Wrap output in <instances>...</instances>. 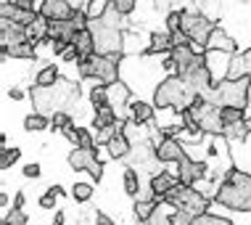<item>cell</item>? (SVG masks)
I'll return each instance as SVG.
<instances>
[{"label":"cell","instance_id":"cell-28","mask_svg":"<svg viewBox=\"0 0 251 225\" xmlns=\"http://www.w3.org/2000/svg\"><path fill=\"white\" fill-rule=\"evenodd\" d=\"M249 61L246 56H233V61H230V69H227V80H243L249 77Z\"/></svg>","mask_w":251,"mask_h":225},{"label":"cell","instance_id":"cell-4","mask_svg":"<svg viewBox=\"0 0 251 225\" xmlns=\"http://www.w3.org/2000/svg\"><path fill=\"white\" fill-rule=\"evenodd\" d=\"M249 87H251V80L243 77V80H225V83L214 85L212 93H209V101L214 106H249Z\"/></svg>","mask_w":251,"mask_h":225},{"label":"cell","instance_id":"cell-16","mask_svg":"<svg viewBox=\"0 0 251 225\" xmlns=\"http://www.w3.org/2000/svg\"><path fill=\"white\" fill-rule=\"evenodd\" d=\"M77 32H82V29H79V24L74 22V16H72V19H66V22H50V40H53V43H56V40H64V43H74Z\"/></svg>","mask_w":251,"mask_h":225},{"label":"cell","instance_id":"cell-13","mask_svg":"<svg viewBox=\"0 0 251 225\" xmlns=\"http://www.w3.org/2000/svg\"><path fill=\"white\" fill-rule=\"evenodd\" d=\"M40 13H43L45 19H50V22H66V19H72L77 11L72 8L69 0H43Z\"/></svg>","mask_w":251,"mask_h":225},{"label":"cell","instance_id":"cell-36","mask_svg":"<svg viewBox=\"0 0 251 225\" xmlns=\"http://www.w3.org/2000/svg\"><path fill=\"white\" fill-rule=\"evenodd\" d=\"M24 127L29 133H37V130H45V127H48V119H45V114H29V117L24 119Z\"/></svg>","mask_w":251,"mask_h":225},{"label":"cell","instance_id":"cell-35","mask_svg":"<svg viewBox=\"0 0 251 225\" xmlns=\"http://www.w3.org/2000/svg\"><path fill=\"white\" fill-rule=\"evenodd\" d=\"M148 51V45H143V37L138 32H127L125 35V53H138V51Z\"/></svg>","mask_w":251,"mask_h":225},{"label":"cell","instance_id":"cell-23","mask_svg":"<svg viewBox=\"0 0 251 225\" xmlns=\"http://www.w3.org/2000/svg\"><path fill=\"white\" fill-rule=\"evenodd\" d=\"M74 48H77L79 58L96 56V40H93V32H90V29L77 32V37H74Z\"/></svg>","mask_w":251,"mask_h":225},{"label":"cell","instance_id":"cell-25","mask_svg":"<svg viewBox=\"0 0 251 225\" xmlns=\"http://www.w3.org/2000/svg\"><path fill=\"white\" fill-rule=\"evenodd\" d=\"M117 112H114L111 106H98L96 109V122H93V127L96 130H103V127H111L114 122H117Z\"/></svg>","mask_w":251,"mask_h":225},{"label":"cell","instance_id":"cell-27","mask_svg":"<svg viewBox=\"0 0 251 225\" xmlns=\"http://www.w3.org/2000/svg\"><path fill=\"white\" fill-rule=\"evenodd\" d=\"M56 83H58V69H56V64L43 66V69L37 72V77H35V85H37V87H53Z\"/></svg>","mask_w":251,"mask_h":225},{"label":"cell","instance_id":"cell-9","mask_svg":"<svg viewBox=\"0 0 251 225\" xmlns=\"http://www.w3.org/2000/svg\"><path fill=\"white\" fill-rule=\"evenodd\" d=\"M206 172H209L206 165H203V162L191 159L188 154L177 162V178H180V183H185V186H196L199 180L206 178Z\"/></svg>","mask_w":251,"mask_h":225},{"label":"cell","instance_id":"cell-53","mask_svg":"<svg viewBox=\"0 0 251 225\" xmlns=\"http://www.w3.org/2000/svg\"><path fill=\"white\" fill-rule=\"evenodd\" d=\"M96 225H114V223H111V217H108V215L96 212Z\"/></svg>","mask_w":251,"mask_h":225},{"label":"cell","instance_id":"cell-6","mask_svg":"<svg viewBox=\"0 0 251 225\" xmlns=\"http://www.w3.org/2000/svg\"><path fill=\"white\" fill-rule=\"evenodd\" d=\"M212 29H214V24L209 22L203 13H199V11H182V32L193 40L196 48L206 51V40H209V35H212Z\"/></svg>","mask_w":251,"mask_h":225},{"label":"cell","instance_id":"cell-5","mask_svg":"<svg viewBox=\"0 0 251 225\" xmlns=\"http://www.w3.org/2000/svg\"><path fill=\"white\" fill-rule=\"evenodd\" d=\"M87 29L93 32L96 40V53L98 56H114V53H125V32L106 27L100 19H90Z\"/></svg>","mask_w":251,"mask_h":225},{"label":"cell","instance_id":"cell-20","mask_svg":"<svg viewBox=\"0 0 251 225\" xmlns=\"http://www.w3.org/2000/svg\"><path fill=\"white\" fill-rule=\"evenodd\" d=\"M26 32H29V43H45V40H50V19H45L43 13H37V19L26 27Z\"/></svg>","mask_w":251,"mask_h":225},{"label":"cell","instance_id":"cell-33","mask_svg":"<svg viewBox=\"0 0 251 225\" xmlns=\"http://www.w3.org/2000/svg\"><path fill=\"white\" fill-rule=\"evenodd\" d=\"M153 5L161 13H182L185 11V0H153Z\"/></svg>","mask_w":251,"mask_h":225},{"label":"cell","instance_id":"cell-50","mask_svg":"<svg viewBox=\"0 0 251 225\" xmlns=\"http://www.w3.org/2000/svg\"><path fill=\"white\" fill-rule=\"evenodd\" d=\"M24 178H40V165H35V162L26 165L24 167Z\"/></svg>","mask_w":251,"mask_h":225},{"label":"cell","instance_id":"cell-21","mask_svg":"<svg viewBox=\"0 0 251 225\" xmlns=\"http://www.w3.org/2000/svg\"><path fill=\"white\" fill-rule=\"evenodd\" d=\"M106 148H108V156H111V159H127V154L132 151V143L127 135H114V138L106 143Z\"/></svg>","mask_w":251,"mask_h":225},{"label":"cell","instance_id":"cell-41","mask_svg":"<svg viewBox=\"0 0 251 225\" xmlns=\"http://www.w3.org/2000/svg\"><path fill=\"white\" fill-rule=\"evenodd\" d=\"M72 196H74V201H87L93 196V188L87 186V183H77V186L72 188Z\"/></svg>","mask_w":251,"mask_h":225},{"label":"cell","instance_id":"cell-37","mask_svg":"<svg viewBox=\"0 0 251 225\" xmlns=\"http://www.w3.org/2000/svg\"><path fill=\"white\" fill-rule=\"evenodd\" d=\"M220 112H222V122H225V125H233V122L246 119L243 117V109H238V106H220Z\"/></svg>","mask_w":251,"mask_h":225},{"label":"cell","instance_id":"cell-48","mask_svg":"<svg viewBox=\"0 0 251 225\" xmlns=\"http://www.w3.org/2000/svg\"><path fill=\"white\" fill-rule=\"evenodd\" d=\"M111 3L117 5L125 16H127V13H132V8H135V0H111Z\"/></svg>","mask_w":251,"mask_h":225},{"label":"cell","instance_id":"cell-55","mask_svg":"<svg viewBox=\"0 0 251 225\" xmlns=\"http://www.w3.org/2000/svg\"><path fill=\"white\" fill-rule=\"evenodd\" d=\"M214 225H233V223H230V220H225V217H220V215H217V217H214Z\"/></svg>","mask_w":251,"mask_h":225},{"label":"cell","instance_id":"cell-26","mask_svg":"<svg viewBox=\"0 0 251 225\" xmlns=\"http://www.w3.org/2000/svg\"><path fill=\"white\" fill-rule=\"evenodd\" d=\"M130 114H132L135 122L148 125V122L153 119V106H148L146 101H135V104H130Z\"/></svg>","mask_w":251,"mask_h":225},{"label":"cell","instance_id":"cell-43","mask_svg":"<svg viewBox=\"0 0 251 225\" xmlns=\"http://www.w3.org/2000/svg\"><path fill=\"white\" fill-rule=\"evenodd\" d=\"M196 217L191 212H185V209H175L172 212V225H193Z\"/></svg>","mask_w":251,"mask_h":225},{"label":"cell","instance_id":"cell-11","mask_svg":"<svg viewBox=\"0 0 251 225\" xmlns=\"http://www.w3.org/2000/svg\"><path fill=\"white\" fill-rule=\"evenodd\" d=\"M235 53H225V51H206V66L212 72L214 85L225 83L227 80V69H230V61H233Z\"/></svg>","mask_w":251,"mask_h":225},{"label":"cell","instance_id":"cell-39","mask_svg":"<svg viewBox=\"0 0 251 225\" xmlns=\"http://www.w3.org/2000/svg\"><path fill=\"white\" fill-rule=\"evenodd\" d=\"M90 101H93V106H108V93H106V85H96L90 90Z\"/></svg>","mask_w":251,"mask_h":225},{"label":"cell","instance_id":"cell-15","mask_svg":"<svg viewBox=\"0 0 251 225\" xmlns=\"http://www.w3.org/2000/svg\"><path fill=\"white\" fill-rule=\"evenodd\" d=\"M169 58L175 61V69H177V74H185L196 64L199 53H196L191 45H177V48H172V51H169Z\"/></svg>","mask_w":251,"mask_h":225},{"label":"cell","instance_id":"cell-17","mask_svg":"<svg viewBox=\"0 0 251 225\" xmlns=\"http://www.w3.org/2000/svg\"><path fill=\"white\" fill-rule=\"evenodd\" d=\"M180 178L172 172H156L151 178V196H156L159 201H164V196L172 191V186H177Z\"/></svg>","mask_w":251,"mask_h":225},{"label":"cell","instance_id":"cell-46","mask_svg":"<svg viewBox=\"0 0 251 225\" xmlns=\"http://www.w3.org/2000/svg\"><path fill=\"white\" fill-rule=\"evenodd\" d=\"M79 148H96V135H90L85 127H79V141H77Z\"/></svg>","mask_w":251,"mask_h":225},{"label":"cell","instance_id":"cell-19","mask_svg":"<svg viewBox=\"0 0 251 225\" xmlns=\"http://www.w3.org/2000/svg\"><path fill=\"white\" fill-rule=\"evenodd\" d=\"M206 51H225V53H235V43H233V37H230L225 29L214 27L212 35H209V40H206Z\"/></svg>","mask_w":251,"mask_h":225},{"label":"cell","instance_id":"cell-49","mask_svg":"<svg viewBox=\"0 0 251 225\" xmlns=\"http://www.w3.org/2000/svg\"><path fill=\"white\" fill-rule=\"evenodd\" d=\"M61 58H64V61H77V58H79V53H77V48H74V43L66 45V51L61 53Z\"/></svg>","mask_w":251,"mask_h":225},{"label":"cell","instance_id":"cell-2","mask_svg":"<svg viewBox=\"0 0 251 225\" xmlns=\"http://www.w3.org/2000/svg\"><path fill=\"white\" fill-rule=\"evenodd\" d=\"M196 98H199V93H193L180 74H172V77L161 80V85L156 87V93H153V104L159 109L172 106L175 112H180V114L185 112Z\"/></svg>","mask_w":251,"mask_h":225},{"label":"cell","instance_id":"cell-18","mask_svg":"<svg viewBox=\"0 0 251 225\" xmlns=\"http://www.w3.org/2000/svg\"><path fill=\"white\" fill-rule=\"evenodd\" d=\"M201 133H206V135H225V122H222L220 106H212L206 112V117L201 119Z\"/></svg>","mask_w":251,"mask_h":225},{"label":"cell","instance_id":"cell-54","mask_svg":"<svg viewBox=\"0 0 251 225\" xmlns=\"http://www.w3.org/2000/svg\"><path fill=\"white\" fill-rule=\"evenodd\" d=\"M24 199H26V196L22 194V191H19V194H16V199H13V207H16V209H22V207H24Z\"/></svg>","mask_w":251,"mask_h":225},{"label":"cell","instance_id":"cell-31","mask_svg":"<svg viewBox=\"0 0 251 225\" xmlns=\"http://www.w3.org/2000/svg\"><path fill=\"white\" fill-rule=\"evenodd\" d=\"M225 138H227V141H246V138H249L246 119L233 122V125H225Z\"/></svg>","mask_w":251,"mask_h":225},{"label":"cell","instance_id":"cell-34","mask_svg":"<svg viewBox=\"0 0 251 225\" xmlns=\"http://www.w3.org/2000/svg\"><path fill=\"white\" fill-rule=\"evenodd\" d=\"M108 5H111V0H87L85 13H87L90 19H100V16L108 11Z\"/></svg>","mask_w":251,"mask_h":225},{"label":"cell","instance_id":"cell-45","mask_svg":"<svg viewBox=\"0 0 251 225\" xmlns=\"http://www.w3.org/2000/svg\"><path fill=\"white\" fill-rule=\"evenodd\" d=\"M146 225H172V212H161V207H159Z\"/></svg>","mask_w":251,"mask_h":225},{"label":"cell","instance_id":"cell-22","mask_svg":"<svg viewBox=\"0 0 251 225\" xmlns=\"http://www.w3.org/2000/svg\"><path fill=\"white\" fill-rule=\"evenodd\" d=\"M159 209V199H138L135 201V220H138L140 225H146L148 220L153 217V212Z\"/></svg>","mask_w":251,"mask_h":225},{"label":"cell","instance_id":"cell-1","mask_svg":"<svg viewBox=\"0 0 251 225\" xmlns=\"http://www.w3.org/2000/svg\"><path fill=\"white\" fill-rule=\"evenodd\" d=\"M214 201L227 209H235V212H251V172L241 167L227 169Z\"/></svg>","mask_w":251,"mask_h":225},{"label":"cell","instance_id":"cell-32","mask_svg":"<svg viewBox=\"0 0 251 225\" xmlns=\"http://www.w3.org/2000/svg\"><path fill=\"white\" fill-rule=\"evenodd\" d=\"M122 178H125V194H130V196H138L140 194V180H138L135 167H127Z\"/></svg>","mask_w":251,"mask_h":225},{"label":"cell","instance_id":"cell-58","mask_svg":"<svg viewBox=\"0 0 251 225\" xmlns=\"http://www.w3.org/2000/svg\"><path fill=\"white\" fill-rule=\"evenodd\" d=\"M0 207H3V209L8 207V196H5V194H0Z\"/></svg>","mask_w":251,"mask_h":225},{"label":"cell","instance_id":"cell-10","mask_svg":"<svg viewBox=\"0 0 251 225\" xmlns=\"http://www.w3.org/2000/svg\"><path fill=\"white\" fill-rule=\"evenodd\" d=\"M22 43H29V32H26L24 24L19 22H0V51L11 45H22Z\"/></svg>","mask_w":251,"mask_h":225},{"label":"cell","instance_id":"cell-12","mask_svg":"<svg viewBox=\"0 0 251 225\" xmlns=\"http://www.w3.org/2000/svg\"><path fill=\"white\" fill-rule=\"evenodd\" d=\"M106 93H108V106L117 112V117H125L127 114L125 106H130V87L122 83V80H117V83L106 85Z\"/></svg>","mask_w":251,"mask_h":225},{"label":"cell","instance_id":"cell-7","mask_svg":"<svg viewBox=\"0 0 251 225\" xmlns=\"http://www.w3.org/2000/svg\"><path fill=\"white\" fill-rule=\"evenodd\" d=\"M119 58L122 53H114V56H93V66H96V77L98 83L103 85H111L119 80Z\"/></svg>","mask_w":251,"mask_h":225},{"label":"cell","instance_id":"cell-51","mask_svg":"<svg viewBox=\"0 0 251 225\" xmlns=\"http://www.w3.org/2000/svg\"><path fill=\"white\" fill-rule=\"evenodd\" d=\"M214 217L217 215H201V217H196V220H193V225H214Z\"/></svg>","mask_w":251,"mask_h":225},{"label":"cell","instance_id":"cell-29","mask_svg":"<svg viewBox=\"0 0 251 225\" xmlns=\"http://www.w3.org/2000/svg\"><path fill=\"white\" fill-rule=\"evenodd\" d=\"M3 56L11 58H35V43H22V45H11L5 51H0Z\"/></svg>","mask_w":251,"mask_h":225},{"label":"cell","instance_id":"cell-47","mask_svg":"<svg viewBox=\"0 0 251 225\" xmlns=\"http://www.w3.org/2000/svg\"><path fill=\"white\" fill-rule=\"evenodd\" d=\"M182 29V13H167V32Z\"/></svg>","mask_w":251,"mask_h":225},{"label":"cell","instance_id":"cell-60","mask_svg":"<svg viewBox=\"0 0 251 225\" xmlns=\"http://www.w3.org/2000/svg\"><path fill=\"white\" fill-rule=\"evenodd\" d=\"M246 127H249V133H251V117L246 119Z\"/></svg>","mask_w":251,"mask_h":225},{"label":"cell","instance_id":"cell-44","mask_svg":"<svg viewBox=\"0 0 251 225\" xmlns=\"http://www.w3.org/2000/svg\"><path fill=\"white\" fill-rule=\"evenodd\" d=\"M3 225H26V215L22 212V209H16V207H13V212L5 215Z\"/></svg>","mask_w":251,"mask_h":225},{"label":"cell","instance_id":"cell-52","mask_svg":"<svg viewBox=\"0 0 251 225\" xmlns=\"http://www.w3.org/2000/svg\"><path fill=\"white\" fill-rule=\"evenodd\" d=\"M13 3H16L19 8H24V11H35V3H37V0H13Z\"/></svg>","mask_w":251,"mask_h":225},{"label":"cell","instance_id":"cell-24","mask_svg":"<svg viewBox=\"0 0 251 225\" xmlns=\"http://www.w3.org/2000/svg\"><path fill=\"white\" fill-rule=\"evenodd\" d=\"M172 35L169 32H153L148 37V53H169L172 51Z\"/></svg>","mask_w":251,"mask_h":225},{"label":"cell","instance_id":"cell-56","mask_svg":"<svg viewBox=\"0 0 251 225\" xmlns=\"http://www.w3.org/2000/svg\"><path fill=\"white\" fill-rule=\"evenodd\" d=\"M64 220H66L64 212H58V215H56V220H53V225H64Z\"/></svg>","mask_w":251,"mask_h":225},{"label":"cell","instance_id":"cell-40","mask_svg":"<svg viewBox=\"0 0 251 225\" xmlns=\"http://www.w3.org/2000/svg\"><path fill=\"white\" fill-rule=\"evenodd\" d=\"M58 194H61L58 186H53L50 191H45V194L40 196V207H43V209H53V207H56V196Z\"/></svg>","mask_w":251,"mask_h":225},{"label":"cell","instance_id":"cell-59","mask_svg":"<svg viewBox=\"0 0 251 225\" xmlns=\"http://www.w3.org/2000/svg\"><path fill=\"white\" fill-rule=\"evenodd\" d=\"M243 56H246V61H249V69H251V48H249L246 53H243Z\"/></svg>","mask_w":251,"mask_h":225},{"label":"cell","instance_id":"cell-8","mask_svg":"<svg viewBox=\"0 0 251 225\" xmlns=\"http://www.w3.org/2000/svg\"><path fill=\"white\" fill-rule=\"evenodd\" d=\"M69 165L74 169H87L93 178H100V175H103V165L96 159V148H79L77 146L69 154Z\"/></svg>","mask_w":251,"mask_h":225},{"label":"cell","instance_id":"cell-42","mask_svg":"<svg viewBox=\"0 0 251 225\" xmlns=\"http://www.w3.org/2000/svg\"><path fill=\"white\" fill-rule=\"evenodd\" d=\"M50 125H53V130H64V127L72 125V117H69V114H64V112H53Z\"/></svg>","mask_w":251,"mask_h":225},{"label":"cell","instance_id":"cell-30","mask_svg":"<svg viewBox=\"0 0 251 225\" xmlns=\"http://www.w3.org/2000/svg\"><path fill=\"white\" fill-rule=\"evenodd\" d=\"M100 22H103L106 27H111V29H122V27H125V13L111 3V5H108V11L100 16Z\"/></svg>","mask_w":251,"mask_h":225},{"label":"cell","instance_id":"cell-57","mask_svg":"<svg viewBox=\"0 0 251 225\" xmlns=\"http://www.w3.org/2000/svg\"><path fill=\"white\" fill-rule=\"evenodd\" d=\"M22 95H24V93L19 90V87H13V90H11V98H16V101H19V98H22Z\"/></svg>","mask_w":251,"mask_h":225},{"label":"cell","instance_id":"cell-38","mask_svg":"<svg viewBox=\"0 0 251 225\" xmlns=\"http://www.w3.org/2000/svg\"><path fill=\"white\" fill-rule=\"evenodd\" d=\"M19 156H22L19 148H3V156H0V169H11L19 162Z\"/></svg>","mask_w":251,"mask_h":225},{"label":"cell","instance_id":"cell-14","mask_svg":"<svg viewBox=\"0 0 251 225\" xmlns=\"http://www.w3.org/2000/svg\"><path fill=\"white\" fill-rule=\"evenodd\" d=\"M156 156H159L161 165H169V162L177 165L182 156H185V146H180L175 138H167V135H164V138L156 143Z\"/></svg>","mask_w":251,"mask_h":225},{"label":"cell","instance_id":"cell-3","mask_svg":"<svg viewBox=\"0 0 251 225\" xmlns=\"http://www.w3.org/2000/svg\"><path fill=\"white\" fill-rule=\"evenodd\" d=\"M167 204H172L175 209H185V212H191L193 217H201L209 212V196L201 194V191H196L193 186H185V183H177V186H172V191L164 196Z\"/></svg>","mask_w":251,"mask_h":225}]
</instances>
